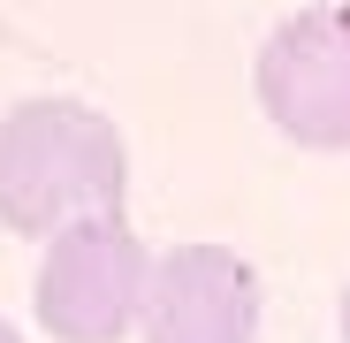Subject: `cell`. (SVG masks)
<instances>
[{
  "mask_svg": "<svg viewBox=\"0 0 350 343\" xmlns=\"http://www.w3.org/2000/svg\"><path fill=\"white\" fill-rule=\"evenodd\" d=\"M342 343H350V298H342Z\"/></svg>",
  "mask_w": 350,
  "mask_h": 343,
  "instance_id": "cell-6",
  "label": "cell"
},
{
  "mask_svg": "<svg viewBox=\"0 0 350 343\" xmlns=\"http://www.w3.org/2000/svg\"><path fill=\"white\" fill-rule=\"evenodd\" d=\"M0 343H23V335H16V320H0Z\"/></svg>",
  "mask_w": 350,
  "mask_h": 343,
  "instance_id": "cell-5",
  "label": "cell"
},
{
  "mask_svg": "<svg viewBox=\"0 0 350 343\" xmlns=\"http://www.w3.org/2000/svg\"><path fill=\"white\" fill-rule=\"evenodd\" d=\"M145 343H252L259 335V275L228 244H175L145 275Z\"/></svg>",
  "mask_w": 350,
  "mask_h": 343,
  "instance_id": "cell-4",
  "label": "cell"
},
{
  "mask_svg": "<svg viewBox=\"0 0 350 343\" xmlns=\"http://www.w3.org/2000/svg\"><path fill=\"white\" fill-rule=\"evenodd\" d=\"M259 107L297 145H350V8H297L259 46Z\"/></svg>",
  "mask_w": 350,
  "mask_h": 343,
  "instance_id": "cell-3",
  "label": "cell"
},
{
  "mask_svg": "<svg viewBox=\"0 0 350 343\" xmlns=\"http://www.w3.org/2000/svg\"><path fill=\"white\" fill-rule=\"evenodd\" d=\"M145 244L122 214H84L53 229L38 267V320L53 343H122L145 305Z\"/></svg>",
  "mask_w": 350,
  "mask_h": 343,
  "instance_id": "cell-2",
  "label": "cell"
},
{
  "mask_svg": "<svg viewBox=\"0 0 350 343\" xmlns=\"http://www.w3.org/2000/svg\"><path fill=\"white\" fill-rule=\"evenodd\" d=\"M130 191V153L99 107L31 99L0 123V221L16 237H53L84 214H114Z\"/></svg>",
  "mask_w": 350,
  "mask_h": 343,
  "instance_id": "cell-1",
  "label": "cell"
}]
</instances>
